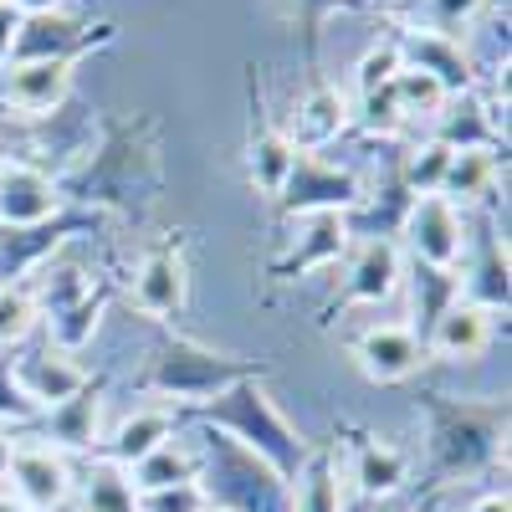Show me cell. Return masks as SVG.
<instances>
[{
  "instance_id": "cell-1",
  "label": "cell",
  "mask_w": 512,
  "mask_h": 512,
  "mask_svg": "<svg viewBox=\"0 0 512 512\" xmlns=\"http://www.w3.org/2000/svg\"><path fill=\"white\" fill-rule=\"evenodd\" d=\"M6 482H11V497H21L31 512H52L72 497V466L57 446L47 441H16L11 446V466H6Z\"/></svg>"
},
{
  "instance_id": "cell-2",
  "label": "cell",
  "mask_w": 512,
  "mask_h": 512,
  "mask_svg": "<svg viewBox=\"0 0 512 512\" xmlns=\"http://www.w3.org/2000/svg\"><path fill=\"white\" fill-rule=\"evenodd\" d=\"M405 236H410V251L420 256L425 267H436V272H451L466 256L461 210L446 195H415L410 216H405Z\"/></svg>"
},
{
  "instance_id": "cell-3",
  "label": "cell",
  "mask_w": 512,
  "mask_h": 512,
  "mask_svg": "<svg viewBox=\"0 0 512 512\" xmlns=\"http://www.w3.org/2000/svg\"><path fill=\"white\" fill-rule=\"evenodd\" d=\"M0 93H6V103L21 118H47L72 93V62L67 57H26V62H11L6 77H0Z\"/></svg>"
},
{
  "instance_id": "cell-4",
  "label": "cell",
  "mask_w": 512,
  "mask_h": 512,
  "mask_svg": "<svg viewBox=\"0 0 512 512\" xmlns=\"http://www.w3.org/2000/svg\"><path fill=\"white\" fill-rule=\"evenodd\" d=\"M420 338L405 328V323H374L359 333V344H354V364L364 379L374 384H400L420 369Z\"/></svg>"
},
{
  "instance_id": "cell-5",
  "label": "cell",
  "mask_w": 512,
  "mask_h": 512,
  "mask_svg": "<svg viewBox=\"0 0 512 512\" xmlns=\"http://www.w3.org/2000/svg\"><path fill=\"white\" fill-rule=\"evenodd\" d=\"M57 185L31 164H0V226H41L57 216Z\"/></svg>"
},
{
  "instance_id": "cell-6",
  "label": "cell",
  "mask_w": 512,
  "mask_h": 512,
  "mask_svg": "<svg viewBox=\"0 0 512 512\" xmlns=\"http://www.w3.org/2000/svg\"><path fill=\"white\" fill-rule=\"evenodd\" d=\"M16 390H21L36 410H62V405H72L82 390H88V374H82L72 359H62V354L47 349V354L16 364Z\"/></svg>"
},
{
  "instance_id": "cell-7",
  "label": "cell",
  "mask_w": 512,
  "mask_h": 512,
  "mask_svg": "<svg viewBox=\"0 0 512 512\" xmlns=\"http://www.w3.org/2000/svg\"><path fill=\"white\" fill-rule=\"evenodd\" d=\"M487 344H492V313L482 303H451L436 318V333H431V354L436 359L466 364V359H477Z\"/></svg>"
},
{
  "instance_id": "cell-8",
  "label": "cell",
  "mask_w": 512,
  "mask_h": 512,
  "mask_svg": "<svg viewBox=\"0 0 512 512\" xmlns=\"http://www.w3.org/2000/svg\"><path fill=\"white\" fill-rule=\"evenodd\" d=\"M185 292H190V277H185V262L175 251H154L144 256V267L134 277V303L149 313V318H169L185 308Z\"/></svg>"
},
{
  "instance_id": "cell-9",
  "label": "cell",
  "mask_w": 512,
  "mask_h": 512,
  "mask_svg": "<svg viewBox=\"0 0 512 512\" xmlns=\"http://www.w3.org/2000/svg\"><path fill=\"white\" fill-rule=\"evenodd\" d=\"M400 287V246L395 241H364L354 256V272H349V292L359 303H384Z\"/></svg>"
},
{
  "instance_id": "cell-10",
  "label": "cell",
  "mask_w": 512,
  "mask_h": 512,
  "mask_svg": "<svg viewBox=\"0 0 512 512\" xmlns=\"http://www.w3.org/2000/svg\"><path fill=\"white\" fill-rule=\"evenodd\" d=\"M164 441H175V415H169V410H134L113 431V461L118 466H139Z\"/></svg>"
},
{
  "instance_id": "cell-11",
  "label": "cell",
  "mask_w": 512,
  "mask_h": 512,
  "mask_svg": "<svg viewBox=\"0 0 512 512\" xmlns=\"http://www.w3.org/2000/svg\"><path fill=\"white\" fill-rule=\"evenodd\" d=\"M390 103L405 113V118H436L441 108H446V82L431 72V67H420V62H405L395 77H390Z\"/></svg>"
},
{
  "instance_id": "cell-12",
  "label": "cell",
  "mask_w": 512,
  "mask_h": 512,
  "mask_svg": "<svg viewBox=\"0 0 512 512\" xmlns=\"http://www.w3.org/2000/svg\"><path fill=\"white\" fill-rule=\"evenodd\" d=\"M128 477H134L139 497L169 492V487H185V482H195V456H190L180 441H164V446L149 451L139 466H128Z\"/></svg>"
},
{
  "instance_id": "cell-13",
  "label": "cell",
  "mask_w": 512,
  "mask_h": 512,
  "mask_svg": "<svg viewBox=\"0 0 512 512\" xmlns=\"http://www.w3.org/2000/svg\"><path fill=\"white\" fill-rule=\"evenodd\" d=\"M297 175V144L287 134H262L251 144V185L262 195H282Z\"/></svg>"
},
{
  "instance_id": "cell-14",
  "label": "cell",
  "mask_w": 512,
  "mask_h": 512,
  "mask_svg": "<svg viewBox=\"0 0 512 512\" xmlns=\"http://www.w3.org/2000/svg\"><path fill=\"white\" fill-rule=\"evenodd\" d=\"M82 507L88 512H139V487L128 477V466L98 461L93 477L82 482Z\"/></svg>"
},
{
  "instance_id": "cell-15",
  "label": "cell",
  "mask_w": 512,
  "mask_h": 512,
  "mask_svg": "<svg viewBox=\"0 0 512 512\" xmlns=\"http://www.w3.org/2000/svg\"><path fill=\"white\" fill-rule=\"evenodd\" d=\"M497 175V164L487 149H451V164H446V180H441V195L451 205H466V200H482L487 185Z\"/></svg>"
},
{
  "instance_id": "cell-16",
  "label": "cell",
  "mask_w": 512,
  "mask_h": 512,
  "mask_svg": "<svg viewBox=\"0 0 512 512\" xmlns=\"http://www.w3.org/2000/svg\"><path fill=\"white\" fill-rule=\"evenodd\" d=\"M292 512H344V477H338L333 456H313L308 472L297 477Z\"/></svg>"
},
{
  "instance_id": "cell-17",
  "label": "cell",
  "mask_w": 512,
  "mask_h": 512,
  "mask_svg": "<svg viewBox=\"0 0 512 512\" xmlns=\"http://www.w3.org/2000/svg\"><path fill=\"white\" fill-rule=\"evenodd\" d=\"M354 482H359L364 497H390V492H400V487H405V456H400L395 446H384V441L364 446V451H359V466H354Z\"/></svg>"
},
{
  "instance_id": "cell-18",
  "label": "cell",
  "mask_w": 512,
  "mask_h": 512,
  "mask_svg": "<svg viewBox=\"0 0 512 512\" xmlns=\"http://www.w3.org/2000/svg\"><path fill=\"white\" fill-rule=\"evenodd\" d=\"M36 297L26 287H0V349H16L36 328Z\"/></svg>"
},
{
  "instance_id": "cell-19",
  "label": "cell",
  "mask_w": 512,
  "mask_h": 512,
  "mask_svg": "<svg viewBox=\"0 0 512 512\" xmlns=\"http://www.w3.org/2000/svg\"><path fill=\"white\" fill-rule=\"evenodd\" d=\"M451 149H456V144L431 139L425 149H415V154H410V164H405V180H410V190H415V195H441V180H446Z\"/></svg>"
},
{
  "instance_id": "cell-20",
  "label": "cell",
  "mask_w": 512,
  "mask_h": 512,
  "mask_svg": "<svg viewBox=\"0 0 512 512\" xmlns=\"http://www.w3.org/2000/svg\"><path fill=\"white\" fill-rule=\"evenodd\" d=\"M400 67H405L400 47H390V41H384V47L364 52V62H359V88H364V93H384V88H390V77H395Z\"/></svg>"
},
{
  "instance_id": "cell-21",
  "label": "cell",
  "mask_w": 512,
  "mask_h": 512,
  "mask_svg": "<svg viewBox=\"0 0 512 512\" xmlns=\"http://www.w3.org/2000/svg\"><path fill=\"white\" fill-rule=\"evenodd\" d=\"M139 512H205V492L195 482L169 487V492H149V497H139Z\"/></svg>"
},
{
  "instance_id": "cell-22",
  "label": "cell",
  "mask_w": 512,
  "mask_h": 512,
  "mask_svg": "<svg viewBox=\"0 0 512 512\" xmlns=\"http://www.w3.org/2000/svg\"><path fill=\"white\" fill-rule=\"evenodd\" d=\"M6 6H16L21 16H57L62 0H6Z\"/></svg>"
},
{
  "instance_id": "cell-23",
  "label": "cell",
  "mask_w": 512,
  "mask_h": 512,
  "mask_svg": "<svg viewBox=\"0 0 512 512\" xmlns=\"http://www.w3.org/2000/svg\"><path fill=\"white\" fill-rule=\"evenodd\" d=\"M466 512H512V497H507V492H482Z\"/></svg>"
},
{
  "instance_id": "cell-24",
  "label": "cell",
  "mask_w": 512,
  "mask_h": 512,
  "mask_svg": "<svg viewBox=\"0 0 512 512\" xmlns=\"http://www.w3.org/2000/svg\"><path fill=\"white\" fill-rule=\"evenodd\" d=\"M0 512H31L21 497H11V487H0Z\"/></svg>"
},
{
  "instance_id": "cell-25",
  "label": "cell",
  "mask_w": 512,
  "mask_h": 512,
  "mask_svg": "<svg viewBox=\"0 0 512 512\" xmlns=\"http://www.w3.org/2000/svg\"><path fill=\"white\" fill-rule=\"evenodd\" d=\"M11 446H16V441L0 436V477H6V466H11Z\"/></svg>"
},
{
  "instance_id": "cell-26",
  "label": "cell",
  "mask_w": 512,
  "mask_h": 512,
  "mask_svg": "<svg viewBox=\"0 0 512 512\" xmlns=\"http://www.w3.org/2000/svg\"><path fill=\"white\" fill-rule=\"evenodd\" d=\"M205 512H210V507H205Z\"/></svg>"
}]
</instances>
